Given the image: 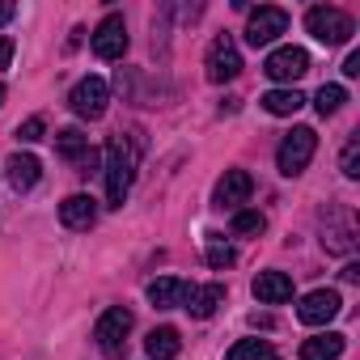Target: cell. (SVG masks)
Here are the masks:
<instances>
[{
  "mask_svg": "<svg viewBox=\"0 0 360 360\" xmlns=\"http://www.w3.org/2000/svg\"><path fill=\"white\" fill-rule=\"evenodd\" d=\"M136 161H140V148L131 136H110L106 140V200L110 208H123L131 183H136Z\"/></svg>",
  "mask_w": 360,
  "mask_h": 360,
  "instance_id": "cell-1",
  "label": "cell"
},
{
  "mask_svg": "<svg viewBox=\"0 0 360 360\" xmlns=\"http://www.w3.org/2000/svg\"><path fill=\"white\" fill-rule=\"evenodd\" d=\"M314 148H318V131H314V127H292V131L280 140V148H276L280 174H284V178H297V174L314 161Z\"/></svg>",
  "mask_w": 360,
  "mask_h": 360,
  "instance_id": "cell-2",
  "label": "cell"
},
{
  "mask_svg": "<svg viewBox=\"0 0 360 360\" xmlns=\"http://www.w3.org/2000/svg\"><path fill=\"white\" fill-rule=\"evenodd\" d=\"M305 30H309L318 43L339 47V43H347V39H352L356 22H352L343 9H335V5H318V9H309V13H305Z\"/></svg>",
  "mask_w": 360,
  "mask_h": 360,
  "instance_id": "cell-3",
  "label": "cell"
},
{
  "mask_svg": "<svg viewBox=\"0 0 360 360\" xmlns=\"http://www.w3.org/2000/svg\"><path fill=\"white\" fill-rule=\"evenodd\" d=\"M127 335H131V309H123V305H110L98 318V326H94V339H98V347H102L106 360H119L123 356Z\"/></svg>",
  "mask_w": 360,
  "mask_h": 360,
  "instance_id": "cell-4",
  "label": "cell"
},
{
  "mask_svg": "<svg viewBox=\"0 0 360 360\" xmlns=\"http://www.w3.org/2000/svg\"><path fill=\"white\" fill-rule=\"evenodd\" d=\"M204 68H208V81H212V85H225V81H233V77L242 72V51H238V43H233L229 34H217V39L208 43Z\"/></svg>",
  "mask_w": 360,
  "mask_h": 360,
  "instance_id": "cell-5",
  "label": "cell"
},
{
  "mask_svg": "<svg viewBox=\"0 0 360 360\" xmlns=\"http://www.w3.org/2000/svg\"><path fill=\"white\" fill-rule=\"evenodd\" d=\"M106 102H110V89H106L102 77H85V81H77L72 94H68V106H72L77 119H102V115H106Z\"/></svg>",
  "mask_w": 360,
  "mask_h": 360,
  "instance_id": "cell-6",
  "label": "cell"
},
{
  "mask_svg": "<svg viewBox=\"0 0 360 360\" xmlns=\"http://www.w3.org/2000/svg\"><path fill=\"white\" fill-rule=\"evenodd\" d=\"M284 30H288V13H284L280 5H259V9L250 13V22H246V43H250V47H267V43H276Z\"/></svg>",
  "mask_w": 360,
  "mask_h": 360,
  "instance_id": "cell-7",
  "label": "cell"
},
{
  "mask_svg": "<svg viewBox=\"0 0 360 360\" xmlns=\"http://www.w3.org/2000/svg\"><path fill=\"white\" fill-rule=\"evenodd\" d=\"M263 72H267L271 81H280V85L292 89V81H301V77L309 72V51H305V47H276V51L267 56Z\"/></svg>",
  "mask_w": 360,
  "mask_h": 360,
  "instance_id": "cell-8",
  "label": "cell"
},
{
  "mask_svg": "<svg viewBox=\"0 0 360 360\" xmlns=\"http://www.w3.org/2000/svg\"><path fill=\"white\" fill-rule=\"evenodd\" d=\"M89 47H94L98 60H123V51H127V22L119 13H106L98 22V30H94Z\"/></svg>",
  "mask_w": 360,
  "mask_h": 360,
  "instance_id": "cell-9",
  "label": "cell"
},
{
  "mask_svg": "<svg viewBox=\"0 0 360 360\" xmlns=\"http://www.w3.org/2000/svg\"><path fill=\"white\" fill-rule=\"evenodd\" d=\"M343 309V297L335 292V288H314L309 297H301V305H297V318L305 322V326H326L335 314Z\"/></svg>",
  "mask_w": 360,
  "mask_h": 360,
  "instance_id": "cell-10",
  "label": "cell"
},
{
  "mask_svg": "<svg viewBox=\"0 0 360 360\" xmlns=\"http://www.w3.org/2000/svg\"><path fill=\"white\" fill-rule=\"evenodd\" d=\"M250 191H255V178H250L246 169H225V178L217 183V204L238 212V208L250 200Z\"/></svg>",
  "mask_w": 360,
  "mask_h": 360,
  "instance_id": "cell-11",
  "label": "cell"
},
{
  "mask_svg": "<svg viewBox=\"0 0 360 360\" xmlns=\"http://www.w3.org/2000/svg\"><path fill=\"white\" fill-rule=\"evenodd\" d=\"M255 297H259L263 305H284V301H292V276H284V271H259V276H255Z\"/></svg>",
  "mask_w": 360,
  "mask_h": 360,
  "instance_id": "cell-12",
  "label": "cell"
},
{
  "mask_svg": "<svg viewBox=\"0 0 360 360\" xmlns=\"http://www.w3.org/2000/svg\"><path fill=\"white\" fill-rule=\"evenodd\" d=\"M5 169H9L13 191H30L39 178H43V165H39V157H30V153H13V157L5 161Z\"/></svg>",
  "mask_w": 360,
  "mask_h": 360,
  "instance_id": "cell-13",
  "label": "cell"
},
{
  "mask_svg": "<svg viewBox=\"0 0 360 360\" xmlns=\"http://www.w3.org/2000/svg\"><path fill=\"white\" fill-rule=\"evenodd\" d=\"M187 292H191V284H187V280H174V276H161V280H153V284H148V301H153L157 309H174V305H183V301H187Z\"/></svg>",
  "mask_w": 360,
  "mask_h": 360,
  "instance_id": "cell-14",
  "label": "cell"
},
{
  "mask_svg": "<svg viewBox=\"0 0 360 360\" xmlns=\"http://www.w3.org/2000/svg\"><path fill=\"white\" fill-rule=\"evenodd\" d=\"M183 305L191 309V318H212V314L225 305V284H204V288H191Z\"/></svg>",
  "mask_w": 360,
  "mask_h": 360,
  "instance_id": "cell-15",
  "label": "cell"
},
{
  "mask_svg": "<svg viewBox=\"0 0 360 360\" xmlns=\"http://www.w3.org/2000/svg\"><path fill=\"white\" fill-rule=\"evenodd\" d=\"M144 352H148V360H174L183 352V339H178L174 326H153L148 339H144Z\"/></svg>",
  "mask_w": 360,
  "mask_h": 360,
  "instance_id": "cell-16",
  "label": "cell"
},
{
  "mask_svg": "<svg viewBox=\"0 0 360 360\" xmlns=\"http://www.w3.org/2000/svg\"><path fill=\"white\" fill-rule=\"evenodd\" d=\"M94 217H98V204H94L89 195H68V200L60 204V221H64L68 229H89Z\"/></svg>",
  "mask_w": 360,
  "mask_h": 360,
  "instance_id": "cell-17",
  "label": "cell"
},
{
  "mask_svg": "<svg viewBox=\"0 0 360 360\" xmlns=\"http://www.w3.org/2000/svg\"><path fill=\"white\" fill-rule=\"evenodd\" d=\"M343 356V335L339 330H326V335H314L301 343V360H339Z\"/></svg>",
  "mask_w": 360,
  "mask_h": 360,
  "instance_id": "cell-18",
  "label": "cell"
},
{
  "mask_svg": "<svg viewBox=\"0 0 360 360\" xmlns=\"http://www.w3.org/2000/svg\"><path fill=\"white\" fill-rule=\"evenodd\" d=\"M259 102H263L267 115H297V110L305 106V94H301V89H271V94H263Z\"/></svg>",
  "mask_w": 360,
  "mask_h": 360,
  "instance_id": "cell-19",
  "label": "cell"
},
{
  "mask_svg": "<svg viewBox=\"0 0 360 360\" xmlns=\"http://www.w3.org/2000/svg\"><path fill=\"white\" fill-rule=\"evenodd\" d=\"M225 360H280V352H276L267 339H238V343L225 352Z\"/></svg>",
  "mask_w": 360,
  "mask_h": 360,
  "instance_id": "cell-20",
  "label": "cell"
},
{
  "mask_svg": "<svg viewBox=\"0 0 360 360\" xmlns=\"http://www.w3.org/2000/svg\"><path fill=\"white\" fill-rule=\"evenodd\" d=\"M56 148H60V157H68V161H81V157L89 153V136H85L81 127H64V131L56 136Z\"/></svg>",
  "mask_w": 360,
  "mask_h": 360,
  "instance_id": "cell-21",
  "label": "cell"
},
{
  "mask_svg": "<svg viewBox=\"0 0 360 360\" xmlns=\"http://www.w3.org/2000/svg\"><path fill=\"white\" fill-rule=\"evenodd\" d=\"M347 102V94H343V85H322L318 94H314V106H318V115L326 119V115H335L339 106Z\"/></svg>",
  "mask_w": 360,
  "mask_h": 360,
  "instance_id": "cell-22",
  "label": "cell"
},
{
  "mask_svg": "<svg viewBox=\"0 0 360 360\" xmlns=\"http://www.w3.org/2000/svg\"><path fill=\"white\" fill-rule=\"evenodd\" d=\"M263 229H267V217H263V212H246V208L233 212V233L250 238V233H263Z\"/></svg>",
  "mask_w": 360,
  "mask_h": 360,
  "instance_id": "cell-23",
  "label": "cell"
},
{
  "mask_svg": "<svg viewBox=\"0 0 360 360\" xmlns=\"http://www.w3.org/2000/svg\"><path fill=\"white\" fill-rule=\"evenodd\" d=\"M339 169H343V178H360V136H352V140L343 144Z\"/></svg>",
  "mask_w": 360,
  "mask_h": 360,
  "instance_id": "cell-24",
  "label": "cell"
},
{
  "mask_svg": "<svg viewBox=\"0 0 360 360\" xmlns=\"http://www.w3.org/2000/svg\"><path fill=\"white\" fill-rule=\"evenodd\" d=\"M43 131H47L43 115H30L26 123H18V140H22V144H34V140H43Z\"/></svg>",
  "mask_w": 360,
  "mask_h": 360,
  "instance_id": "cell-25",
  "label": "cell"
},
{
  "mask_svg": "<svg viewBox=\"0 0 360 360\" xmlns=\"http://www.w3.org/2000/svg\"><path fill=\"white\" fill-rule=\"evenodd\" d=\"M208 263H212V267H229V263H233V250H229L225 242H208Z\"/></svg>",
  "mask_w": 360,
  "mask_h": 360,
  "instance_id": "cell-26",
  "label": "cell"
},
{
  "mask_svg": "<svg viewBox=\"0 0 360 360\" xmlns=\"http://www.w3.org/2000/svg\"><path fill=\"white\" fill-rule=\"evenodd\" d=\"M343 77H360V51H352V56L343 60Z\"/></svg>",
  "mask_w": 360,
  "mask_h": 360,
  "instance_id": "cell-27",
  "label": "cell"
},
{
  "mask_svg": "<svg viewBox=\"0 0 360 360\" xmlns=\"http://www.w3.org/2000/svg\"><path fill=\"white\" fill-rule=\"evenodd\" d=\"M13 60V39H0V68H9Z\"/></svg>",
  "mask_w": 360,
  "mask_h": 360,
  "instance_id": "cell-28",
  "label": "cell"
},
{
  "mask_svg": "<svg viewBox=\"0 0 360 360\" xmlns=\"http://www.w3.org/2000/svg\"><path fill=\"white\" fill-rule=\"evenodd\" d=\"M13 13H18V9H13V5H0V26H5V22H9V18H13Z\"/></svg>",
  "mask_w": 360,
  "mask_h": 360,
  "instance_id": "cell-29",
  "label": "cell"
},
{
  "mask_svg": "<svg viewBox=\"0 0 360 360\" xmlns=\"http://www.w3.org/2000/svg\"><path fill=\"white\" fill-rule=\"evenodd\" d=\"M0 106H5V85H0Z\"/></svg>",
  "mask_w": 360,
  "mask_h": 360,
  "instance_id": "cell-30",
  "label": "cell"
}]
</instances>
